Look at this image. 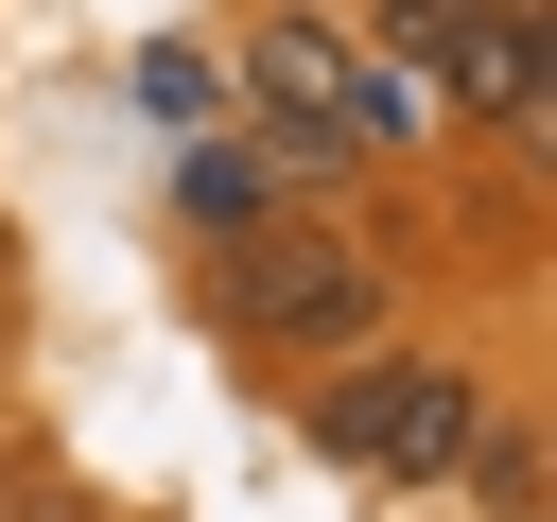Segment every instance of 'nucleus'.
Wrapping results in <instances>:
<instances>
[{"mask_svg":"<svg viewBox=\"0 0 557 522\" xmlns=\"http://www.w3.org/2000/svg\"><path fill=\"white\" fill-rule=\"evenodd\" d=\"M0 261H17V226H0Z\"/></svg>","mask_w":557,"mask_h":522,"instance_id":"8","label":"nucleus"},{"mask_svg":"<svg viewBox=\"0 0 557 522\" xmlns=\"http://www.w3.org/2000/svg\"><path fill=\"white\" fill-rule=\"evenodd\" d=\"M470 435H487V383H470V365H313V452H331V470L453 487Z\"/></svg>","mask_w":557,"mask_h":522,"instance_id":"3","label":"nucleus"},{"mask_svg":"<svg viewBox=\"0 0 557 522\" xmlns=\"http://www.w3.org/2000/svg\"><path fill=\"white\" fill-rule=\"evenodd\" d=\"M0 522H104V505H87V487H35V505H0Z\"/></svg>","mask_w":557,"mask_h":522,"instance_id":"6","label":"nucleus"},{"mask_svg":"<svg viewBox=\"0 0 557 522\" xmlns=\"http://www.w3.org/2000/svg\"><path fill=\"white\" fill-rule=\"evenodd\" d=\"M435 122H487V139H522V157H540V122H557L540 0H470V17H453V52H435Z\"/></svg>","mask_w":557,"mask_h":522,"instance_id":"4","label":"nucleus"},{"mask_svg":"<svg viewBox=\"0 0 557 522\" xmlns=\"http://www.w3.org/2000/svg\"><path fill=\"white\" fill-rule=\"evenodd\" d=\"M383 313H400V278H383L348 226H261V244H226V331H244V348L366 365V348H383Z\"/></svg>","mask_w":557,"mask_h":522,"instance_id":"1","label":"nucleus"},{"mask_svg":"<svg viewBox=\"0 0 557 522\" xmlns=\"http://www.w3.org/2000/svg\"><path fill=\"white\" fill-rule=\"evenodd\" d=\"M0 505H17V452H0Z\"/></svg>","mask_w":557,"mask_h":522,"instance_id":"7","label":"nucleus"},{"mask_svg":"<svg viewBox=\"0 0 557 522\" xmlns=\"http://www.w3.org/2000/svg\"><path fill=\"white\" fill-rule=\"evenodd\" d=\"M453 17H470V0H383V52H400V70H435V52H453Z\"/></svg>","mask_w":557,"mask_h":522,"instance_id":"5","label":"nucleus"},{"mask_svg":"<svg viewBox=\"0 0 557 522\" xmlns=\"http://www.w3.org/2000/svg\"><path fill=\"white\" fill-rule=\"evenodd\" d=\"M244 104L278 122V174H348V157H383V139H400V87H383L313 0H278V17L244 35Z\"/></svg>","mask_w":557,"mask_h":522,"instance_id":"2","label":"nucleus"}]
</instances>
